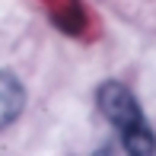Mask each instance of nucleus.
Returning a JSON list of instances; mask_svg holds the SVG:
<instances>
[{"label": "nucleus", "instance_id": "nucleus-2", "mask_svg": "<svg viewBox=\"0 0 156 156\" xmlns=\"http://www.w3.org/2000/svg\"><path fill=\"white\" fill-rule=\"evenodd\" d=\"M23 105H26V89L10 70H0V131L10 127L23 115Z\"/></svg>", "mask_w": 156, "mask_h": 156}, {"label": "nucleus", "instance_id": "nucleus-1", "mask_svg": "<svg viewBox=\"0 0 156 156\" xmlns=\"http://www.w3.org/2000/svg\"><path fill=\"white\" fill-rule=\"evenodd\" d=\"M96 105L99 112L105 115V121L118 131V137L124 140V150L127 153H153L156 150V137L147 124L144 112H140L137 99L131 96V89L121 86V83H102L96 93Z\"/></svg>", "mask_w": 156, "mask_h": 156}]
</instances>
